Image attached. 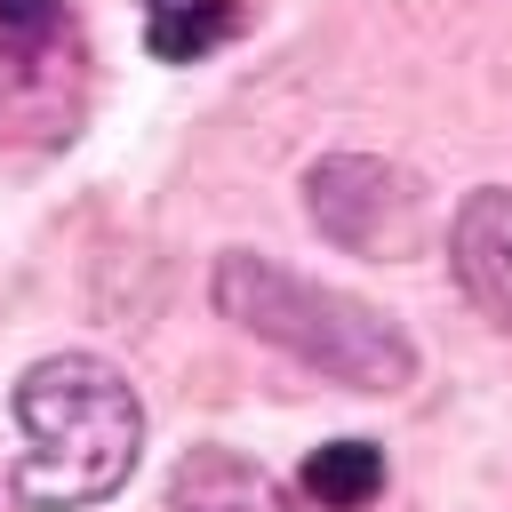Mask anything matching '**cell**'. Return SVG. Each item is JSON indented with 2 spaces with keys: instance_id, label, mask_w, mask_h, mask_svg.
Wrapping results in <instances>:
<instances>
[{
  "instance_id": "1",
  "label": "cell",
  "mask_w": 512,
  "mask_h": 512,
  "mask_svg": "<svg viewBox=\"0 0 512 512\" xmlns=\"http://www.w3.org/2000/svg\"><path fill=\"white\" fill-rule=\"evenodd\" d=\"M16 472L8 488L32 512H80L120 496V480L136 472L144 448V408L128 392V376L96 352H48L16 376Z\"/></svg>"
},
{
  "instance_id": "2",
  "label": "cell",
  "mask_w": 512,
  "mask_h": 512,
  "mask_svg": "<svg viewBox=\"0 0 512 512\" xmlns=\"http://www.w3.org/2000/svg\"><path fill=\"white\" fill-rule=\"evenodd\" d=\"M208 296L232 328H248L256 344L320 368L328 384H352V392H400L416 384V344L360 296L344 288H320L288 264H272L264 248H224L216 272H208Z\"/></svg>"
},
{
  "instance_id": "3",
  "label": "cell",
  "mask_w": 512,
  "mask_h": 512,
  "mask_svg": "<svg viewBox=\"0 0 512 512\" xmlns=\"http://www.w3.org/2000/svg\"><path fill=\"white\" fill-rule=\"evenodd\" d=\"M304 216L320 224V240L392 264V256H408V240L424 224V184L376 152H328L304 168Z\"/></svg>"
},
{
  "instance_id": "4",
  "label": "cell",
  "mask_w": 512,
  "mask_h": 512,
  "mask_svg": "<svg viewBox=\"0 0 512 512\" xmlns=\"http://www.w3.org/2000/svg\"><path fill=\"white\" fill-rule=\"evenodd\" d=\"M448 264H456V288L480 304V320L496 336H512V184H488L456 208Z\"/></svg>"
},
{
  "instance_id": "5",
  "label": "cell",
  "mask_w": 512,
  "mask_h": 512,
  "mask_svg": "<svg viewBox=\"0 0 512 512\" xmlns=\"http://www.w3.org/2000/svg\"><path fill=\"white\" fill-rule=\"evenodd\" d=\"M168 512H288V488L240 448H184L168 472Z\"/></svg>"
},
{
  "instance_id": "6",
  "label": "cell",
  "mask_w": 512,
  "mask_h": 512,
  "mask_svg": "<svg viewBox=\"0 0 512 512\" xmlns=\"http://www.w3.org/2000/svg\"><path fill=\"white\" fill-rule=\"evenodd\" d=\"M296 480H304V496H312L320 512H360V504L384 488V448H376V440H320Z\"/></svg>"
},
{
  "instance_id": "7",
  "label": "cell",
  "mask_w": 512,
  "mask_h": 512,
  "mask_svg": "<svg viewBox=\"0 0 512 512\" xmlns=\"http://www.w3.org/2000/svg\"><path fill=\"white\" fill-rule=\"evenodd\" d=\"M224 32H232V0H176V8L152 16L144 48H152L160 64H192V56H208Z\"/></svg>"
},
{
  "instance_id": "8",
  "label": "cell",
  "mask_w": 512,
  "mask_h": 512,
  "mask_svg": "<svg viewBox=\"0 0 512 512\" xmlns=\"http://www.w3.org/2000/svg\"><path fill=\"white\" fill-rule=\"evenodd\" d=\"M56 24H64V0H0V48L16 56H32Z\"/></svg>"
},
{
  "instance_id": "9",
  "label": "cell",
  "mask_w": 512,
  "mask_h": 512,
  "mask_svg": "<svg viewBox=\"0 0 512 512\" xmlns=\"http://www.w3.org/2000/svg\"><path fill=\"white\" fill-rule=\"evenodd\" d=\"M160 8H176V0H152V16H160Z\"/></svg>"
}]
</instances>
